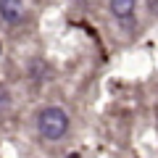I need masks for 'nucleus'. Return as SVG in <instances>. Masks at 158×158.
<instances>
[{"instance_id": "20e7f679", "label": "nucleus", "mask_w": 158, "mask_h": 158, "mask_svg": "<svg viewBox=\"0 0 158 158\" xmlns=\"http://www.w3.org/2000/svg\"><path fill=\"white\" fill-rule=\"evenodd\" d=\"M11 108V95H8V90L6 87H0V116Z\"/></svg>"}, {"instance_id": "f03ea898", "label": "nucleus", "mask_w": 158, "mask_h": 158, "mask_svg": "<svg viewBox=\"0 0 158 158\" xmlns=\"http://www.w3.org/2000/svg\"><path fill=\"white\" fill-rule=\"evenodd\" d=\"M0 16H3V21H8V24H19L21 16H24L21 0H0Z\"/></svg>"}, {"instance_id": "7ed1b4c3", "label": "nucleus", "mask_w": 158, "mask_h": 158, "mask_svg": "<svg viewBox=\"0 0 158 158\" xmlns=\"http://www.w3.org/2000/svg\"><path fill=\"white\" fill-rule=\"evenodd\" d=\"M111 13L116 19H129L135 13V0H111Z\"/></svg>"}, {"instance_id": "f257e3e1", "label": "nucleus", "mask_w": 158, "mask_h": 158, "mask_svg": "<svg viewBox=\"0 0 158 158\" xmlns=\"http://www.w3.org/2000/svg\"><path fill=\"white\" fill-rule=\"evenodd\" d=\"M37 129H40V135L45 137V140H61V137L69 132L66 111H63V108H56V106L42 108L40 116H37Z\"/></svg>"}]
</instances>
